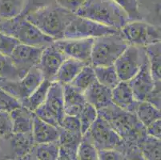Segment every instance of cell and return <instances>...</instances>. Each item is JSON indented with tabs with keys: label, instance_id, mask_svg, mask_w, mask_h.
Returning a JSON list of instances; mask_svg holds the SVG:
<instances>
[{
	"label": "cell",
	"instance_id": "cell-29",
	"mask_svg": "<svg viewBox=\"0 0 161 160\" xmlns=\"http://www.w3.org/2000/svg\"><path fill=\"white\" fill-rule=\"evenodd\" d=\"M10 56L0 53V80L15 81L24 76Z\"/></svg>",
	"mask_w": 161,
	"mask_h": 160
},
{
	"label": "cell",
	"instance_id": "cell-37",
	"mask_svg": "<svg viewBox=\"0 0 161 160\" xmlns=\"http://www.w3.org/2000/svg\"><path fill=\"white\" fill-rule=\"evenodd\" d=\"M12 134V119L10 113L0 111V139H8Z\"/></svg>",
	"mask_w": 161,
	"mask_h": 160
},
{
	"label": "cell",
	"instance_id": "cell-47",
	"mask_svg": "<svg viewBox=\"0 0 161 160\" xmlns=\"http://www.w3.org/2000/svg\"><path fill=\"white\" fill-rule=\"evenodd\" d=\"M21 160H38V159L36 158V156H35V155L33 154V152H31L30 154H28L27 155H26L24 158H22Z\"/></svg>",
	"mask_w": 161,
	"mask_h": 160
},
{
	"label": "cell",
	"instance_id": "cell-13",
	"mask_svg": "<svg viewBox=\"0 0 161 160\" xmlns=\"http://www.w3.org/2000/svg\"><path fill=\"white\" fill-rule=\"evenodd\" d=\"M43 50V47H36L19 43L10 57L16 67L21 70L23 74H26L30 69L39 64Z\"/></svg>",
	"mask_w": 161,
	"mask_h": 160
},
{
	"label": "cell",
	"instance_id": "cell-39",
	"mask_svg": "<svg viewBox=\"0 0 161 160\" xmlns=\"http://www.w3.org/2000/svg\"><path fill=\"white\" fill-rule=\"evenodd\" d=\"M55 3V0H26L24 9L21 15L25 16L29 13L38 11L39 9L44 8Z\"/></svg>",
	"mask_w": 161,
	"mask_h": 160
},
{
	"label": "cell",
	"instance_id": "cell-8",
	"mask_svg": "<svg viewBox=\"0 0 161 160\" xmlns=\"http://www.w3.org/2000/svg\"><path fill=\"white\" fill-rule=\"evenodd\" d=\"M146 58L145 47L129 44L113 64L120 81L131 80L138 73Z\"/></svg>",
	"mask_w": 161,
	"mask_h": 160
},
{
	"label": "cell",
	"instance_id": "cell-12",
	"mask_svg": "<svg viewBox=\"0 0 161 160\" xmlns=\"http://www.w3.org/2000/svg\"><path fill=\"white\" fill-rule=\"evenodd\" d=\"M67 58L64 53L58 49L55 42L43 48L37 67L39 69L43 79L50 82H55L58 69Z\"/></svg>",
	"mask_w": 161,
	"mask_h": 160
},
{
	"label": "cell",
	"instance_id": "cell-31",
	"mask_svg": "<svg viewBox=\"0 0 161 160\" xmlns=\"http://www.w3.org/2000/svg\"><path fill=\"white\" fill-rule=\"evenodd\" d=\"M96 80L94 67L92 64H88L83 67L77 76L70 84L74 86L79 91L84 93L87 88L93 84Z\"/></svg>",
	"mask_w": 161,
	"mask_h": 160
},
{
	"label": "cell",
	"instance_id": "cell-4",
	"mask_svg": "<svg viewBox=\"0 0 161 160\" xmlns=\"http://www.w3.org/2000/svg\"><path fill=\"white\" fill-rule=\"evenodd\" d=\"M0 31L16 39L19 43L36 47L44 48L55 42L21 14L0 21Z\"/></svg>",
	"mask_w": 161,
	"mask_h": 160
},
{
	"label": "cell",
	"instance_id": "cell-32",
	"mask_svg": "<svg viewBox=\"0 0 161 160\" xmlns=\"http://www.w3.org/2000/svg\"><path fill=\"white\" fill-rule=\"evenodd\" d=\"M38 160H56L59 152L58 141L36 144L32 151Z\"/></svg>",
	"mask_w": 161,
	"mask_h": 160
},
{
	"label": "cell",
	"instance_id": "cell-1",
	"mask_svg": "<svg viewBox=\"0 0 161 160\" xmlns=\"http://www.w3.org/2000/svg\"><path fill=\"white\" fill-rule=\"evenodd\" d=\"M98 114L112 126L124 142V147L137 146L147 135L146 128L142 125L134 113L119 108L113 103L98 111Z\"/></svg>",
	"mask_w": 161,
	"mask_h": 160
},
{
	"label": "cell",
	"instance_id": "cell-16",
	"mask_svg": "<svg viewBox=\"0 0 161 160\" xmlns=\"http://www.w3.org/2000/svg\"><path fill=\"white\" fill-rule=\"evenodd\" d=\"M64 113L71 116H80L87 101L83 93L79 91L71 84L63 86Z\"/></svg>",
	"mask_w": 161,
	"mask_h": 160
},
{
	"label": "cell",
	"instance_id": "cell-6",
	"mask_svg": "<svg viewBox=\"0 0 161 160\" xmlns=\"http://www.w3.org/2000/svg\"><path fill=\"white\" fill-rule=\"evenodd\" d=\"M98 151L116 149L124 152V142L108 121L99 116L83 135Z\"/></svg>",
	"mask_w": 161,
	"mask_h": 160
},
{
	"label": "cell",
	"instance_id": "cell-27",
	"mask_svg": "<svg viewBox=\"0 0 161 160\" xmlns=\"http://www.w3.org/2000/svg\"><path fill=\"white\" fill-rule=\"evenodd\" d=\"M160 47V42H159L154 44H151L145 47L151 74H152L155 83L161 82Z\"/></svg>",
	"mask_w": 161,
	"mask_h": 160
},
{
	"label": "cell",
	"instance_id": "cell-14",
	"mask_svg": "<svg viewBox=\"0 0 161 160\" xmlns=\"http://www.w3.org/2000/svg\"><path fill=\"white\" fill-rule=\"evenodd\" d=\"M128 84L137 102L145 101L155 85V82L151 74L147 57L143 62L138 73L128 81Z\"/></svg>",
	"mask_w": 161,
	"mask_h": 160
},
{
	"label": "cell",
	"instance_id": "cell-2",
	"mask_svg": "<svg viewBox=\"0 0 161 160\" xmlns=\"http://www.w3.org/2000/svg\"><path fill=\"white\" fill-rule=\"evenodd\" d=\"M76 14L55 3L26 14V19L55 41L64 39L67 26Z\"/></svg>",
	"mask_w": 161,
	"mask_h": 160
},
{
	"label": "cell",
	"instance_id": "cell-43",
	"mask_svg": "<svg viewBox=\"0 0 161 160\" xmlns=\"http://www.w3.org/2000/svg\"><path fill=\"white\" fill-rule=\"evenodd\" d=\"M160 89H161V82L159 83H155L154 87L152 91L149 93L147 97L146 98V102H149L150 104L156 107L158 109H160L161 106V96H160Z\"/></svg>",
	"mask_w": 161,
	"mask_h": 160
},
{
	"label": "cell",
	"instance_id": "cell-7",
	"mask_svg": "<svg viewBox=\"0 0 161 160\" xmlns=\"http://www.w3.org/2000/svg\"><path fill=\"white\" fill-rule=\"evenodd\" d=\"M119 31L128 44L141 47H146L151 44L160 42L161 39L159 26L143 20L128 22Z\"/></svg>",
	"mask_w": 161,
	"mask_h": 160
},
{
	"label": "cell",
	"instance_id": "cell-22",
	"mask_svg": "<svg viewBox=\"0 0 161 160\" xmlns=\"http://www.w3.org/2000/svg\"><path fill=\"white\" fill-rule=\"evenodd\" d=\"M86 65L88 64L73 58H67L58 69L55 81L58 82L63 86L70 84L83 69V67Z\"/></svg>",
	"mask_w": 161,
	"mask_h": 160
},
{
	"label": "cell",
	"instance_id": "cell-20",
	"mask_svg": "<svg viewBox=\"0 0 161 160\" xmlns=\"http://www.w3.org/2000/svg\"><path fill=\"white\" fill-rule=\"evenodd\" d=\"M6 140L9 141L11 149L14 156L13 159L14 160H21L26 155L30 154L36 145L34 141L32 133H13L12 135Z\"/></svg>",
	"mask_w": 161,
	"mask_h": 160
},
{
	"label": "cell",
	"instance_id": "cell-35",
	"mask_svg": "<svg viewBox=\"0 0 161 160\" xmlns=\"http://www.w3.org/2000/svg\"><path fill=\"white\" fill-rule=\"evenodd\" d=\"M77 160H99L98 150L85 136H83V140L79 146Z\"/></svg>",
	"mask_w": 161,
	"mask_h": 160
},
{
	"label": "cell",
	"instance_id": "cell-30",
	"mask_svg": "<svg viewBox=\"0 0 161 160\" xmlns=\"http://www.w3.org/2000/svg\"><path fill=\"white\" fill-rule=\"evenodd\" d=\"M26 0H0V21L22 14Z\"/></svg>",
	"mask_w": 161,
	"mask_h": 160
},
{
	"label": "cell",
	"instance_id": "cell-33",
	"mask_svg": "<svg viewBox=\"0 0 161 160\" xmlns=\"http://www.w3.org/2000/svg\"><path fill=\"white\" fill-rule=\"evenodd\" d=\"M97 117L98 111L96 109V108L89 104L88 102H86L79 116L80 124H81V133L83 135L89 130Z\"/></svg>",
	"mask_w": 161,
	"mask_h": 160
},
{
	"label": "cell",
	"instance_id": "cell-19",
	"mask_svg": "<svg viewBox=\"0 0 161 160\" xmlns=\"http://www.w3.org/2000/svg\"><path fill=\"white\" fill-rule=\"evenodd\" d=\"M32 136L36 144H42L58 141L59 127L52 126L41 120L34 114Z\"/></svg>",
	"mask_w": 161,
	"mask_h": 160
},
{
	"label": "cell",
	"instance_id": "cell-38",
	"mask_svg": "<svg viewBox=\"0 0 161 160\" xmlns=\"http://www.w3.org/2000/svg\"><path fill=\"white\" fill-rule=\"evenodd\" d=\"M19 43V41L10 35H5L0 31V53L11 56L15 47Z\"/></svg>",
	"mask_w": 161,
	"mask_h": 160
},
{
	"label": "cell",
	"instance_id": "cell-36",
	"mask_svg": "<svg viewBox=\"0 0 161 160\" xmlns=\"http://www.w3.org/2000/svg\"><path fill=\"white\" fill-rule=\"evenodd\" d=\"M22 104L14 97L7 93L2 87H0V111L11 113L14 110L21 107Z\"/></svg>",
	"mask_w": 161,
	"mask_h": 160
},
{
	"label": "cell",
	"instance_id": "cell-25",
	"mask_svg": "<svg viewBox=\"0 0 161 160\" xmlns=\"http://www.w3.org/2000/svg\"><path fill=\"white\" fill-rule=\"evenodd\" d=\"M135 114L145 128L151 123L161 119L160 109H158L146 101L138 102Z\"/></svg>",
	"mask_w": 161,
	"mask_h": 160
},
{
	"label": "cell",
	"instance_id": "cell-45",
	"mask_svg": "<svg viewBox=\"0 0 161 160\" xmlns=\"http://www.w3.org/2000/svg\"><path fill=\"white\" fill-rule=\"evenodd\" d=\"M161 120L158 119L146 127V134L151 137L160 139L161 138Z\"/></svg>",
	"mask_w": 161,
	"mask_h": 160
},
{
	"label": "cell",
	"instance_id": "cell-26",
	"mask_svg": "<svg viewBox=\"0 0 161 160\" xmlns=\"http://www.w3.org/2000/svg\"><path fill=\"white\" fill-rule=\"evenodd\" d=\"M137 146L146 160H161L160 139L146 135Z\"/></svg>",
	"mask_w": 161,
	"mask_h": 160
},
{
	"label": "cell",
	"instance_id": "cell-40",
	"mask_svg": "<svg viewBox=\"0 0 161 160\" xmlns=\"http://www.w3.org/2000/svg\"><path fill=\"white\" fill-rule=\"evenodd\" d=\"M89 0H55V3L67 11L76 14Z\"/></svg>",
	"mask_w": 161,
	"mask_h": 160
},
{
	"label": "cell",
	"instance_id": "cell-41",
	"mask_svg": "<svg viewBox=\"0 0 161 160\" xmlns=\"http://www.w3.org/2000/svg\"><path fill=\"white\" fill-rule=\"evenodd\" d=\"M59 127L69 131L81 132V124H80V119L76 116L65 114Z\"/></svg>",
	"mask_w": 161,
	"mask_h": 160
},
{
	"label": "cell",
	"instance_id": "cell-23",
	"mask_svg": "<svg viewBox=\"0 0 161 160\" xmlns=\"http://www.w3.org/2000/svg\"><path fill=\"white\" fill-rule=\"evenodd\" d=\"M83 136L81 132L69 131L59 127V135L58 139L59 147L77 157V152L83 140Z\"/></svg>",
	"mask_w": 161,
	"mask_h": 160
},
{
	"label": "cell",
	"instance_id": "cell-48",
	"mask_svg": "<svg viewBox=\"0 0 161 160\" xmlns=\"http://www.w3.org/2000/svg\"><path fill=\"white\" fill-rule=\"evenodd\" d=\"M5 160H14V159H12V158H7V159Z\"/></svg>",
	"mask_w": 161,
	"mask_h": 160
},
{
	"label": "cell",
	"instance_id": "cell-34",
	"mask_svg": "<svg viewBox=\"0 0 161 160\" xmlns=\"http://www.w3.org/2000/svg\"><path fill=\"white\" fill-rule=\"evenodd\" d=\"M128 14L131 21H140L143 19L140 11V0H113Z\"/></svg>",
	"mask_w": 161,
	"mask_h": 160
},
{
	"label": "cell",
	"instance_id": "cell-3",
	"mask_svg": "<svg viewBox=\"0 0 161 160\" xmlns=\"http://www.w3.org/2000/svg\"><path fill=\"white\" fill-rule=\"evenodd\" d=\"M75 14L118 30L130 22L128 14L113 0H89Z\"/></svg>",
	"mask_w": 161,
	"mask_h": 160
},
{
	"label": "cell",
	"instance_id": "cell-46",
	"mask_svg": "<svg viewBox=\"0 0 161 160\" xmlns=\"http://www.w3.org/2000/svg\"><path fill=\"white\" fill-rule=\"evenodd\" d=\"M56 160H77V157L74 156L63 148L59 147V152Z\"/></svg>",
	"mask_w": 161,
	"mask_h": 160
},
{
	"label": "cell",
	"instance_id": "cell-11",
	"mask_svg": "<svg viewBox=\"0 0 161 160\" xmlns=\"http://www.w3.org/2000/svg\"><path fill=\"white\" fill-rule=\"evenodd\" d=\"M94 39L92 38L60 39L55 41V44L67 58L78 60L86 64H91V55Z\"/></svg>",
	"mask_w": 161,
	"mask_h": 160
},
{
	"label": "cell",
	"instance_id": "cell-5",
	"mask_svg": "<svg viewBox=\"0 0 161 160\" xmlns=\"http://www.w3.org/2000/svg\"><path fill=\"white\" fill-rule=\"evenodd\" d=\"M129 45L119 30L94 39L91 55V64L93 67L111 66Z\"/></svg>",
	"mask_w": 161,
	"mask_h": 160
},
{
	"label": "cell",
	"instance_id": "cell-21",
	"mask_svg": "<svg viewBox=\"0 0 161 160\" xmlns=\"http://www.w3.org/2000/svg\"><path fill=\"white\" fill-rule=\"evenodd\" d=\"M12 119L13 133L29 134L32 132L34 113L21 106L10 113Z\"/></svg>",
	"mask_w": 161,
	"mask_h": 160
},
{
	"label": "cell",
	"instance_id": "cell-9",
	"mask_svg": "<svg viewBox=\"0 0 161 160\" xmlns=\"http://www.w3.org/2000/svg\"><path fill=\"white\" fill-rule=\"evenodd\" d=\"M118 30L96 23L94 21L75 15L67 26L63 39H96L107 35L118 32Z\"/></svg>",
	"mask_w": 161,
	"mask_h": 160
},
{
	"label": "cell",
	"instance_id": "cell-15",
	"mask_svg": "<svg viewBox=\"0 0 161 160\" xmlns=\"http://www.w3.org/2000/svg\"><path fill=\"white\" fill-rule=\"evenodd\" d=\"M112 103L119 108L134 114L138 103L127 81H120L112 89Z\"/></svg>",
	"mask_w": 161,
	"mask_h": 160
},
{
	"label": "cell",
	"instance_id": "cell-18",
	"mask_svg": "<svg viewBox=\"0 0 161 160\" xmlns=\"http://www.w3.org/2000/svg\"><path fill=\"white\" fill-rule=\"evenodd\" d=\"M83 95L87 102L96 108L97 111L112 103V90L100 84L97 80L87 88Z\"/></svg>",
	"mask_w": 161,
	"mask_h": 160
},
{
	"label": "cell",
	"instance_id": "cell-44",
	"mask_svg": "<svg viewBox=\"0 0 161 160\" xmlns=\"http://www.w3.org/2000/svg\"><path fill=\"white\" fill-rule=\"evenodd\" d=\"M126 160H146L137 146H125L124 150Z\"/></svg>",
	"mask_w": 161,
	"mask_h": 160
},
{
	"label": "cell",
	"instance_id": "cell-24",
	"mask_svg": "<svg viewBox=\"0 0 161 160\" xmlns=\"http://www.w3.org/2000/svg\"><path fill=\"white\" fill-rule=\"evenodd\" d=\"M51 83L52 82L43 79V82L31 94L30 96L21 102L22 106L31 112H35L37 108L44 103Z\"/></svg>",
	"mask_w": 161,
	"mask_h": 160
},
{
	"label": "cell",
	"instance_id": "cell-42",
	"mask_svg": "<svg viewBox=\"0 0 161 160\" xmlns=\"http://www.w3.org/2000/svg\"><path fill=\"white\" fill-rule=\"evenodd\" d=\"M99 160H126L124 152L119 150H103L98 151Z\"/></svg>",
	"mask_w": 161,
	"mask_h": 160
},
{
	"label": "cell",
	"instance_id": "cell-17",
	"mask_svg": "<svg viewBox=\"0 0 161 160\" xmlns=\"http://www.w3.org/2000/svg\"><path fill=\"white\" fill-rule=\"evenodd\" d=\"M43 105L48 111H51L56 117L59 123V127H60L61 122L65 115L63 85L56 81L52 82L51 83L47 95L46 100Z\"/></svg>",
	"mask_w": 161,
	"mask_h": 160
},
{
	"label": "cell",
	"instance_id": "cell-28",
	"mask_svg": "<svg viewBox=\"0 0 161 160\" xmlns=\"http://www.w3.org/2000/svg\"><path fill=\"white\" fill-rule=\"evenodd\" d=\"M94 67L96 80L100 84L112 90L119 83L120 79L117 74L114 65L99 66Z\"/></svg>",
	"mask_w": 161,
	"mask_h": 160
},
{
	"label": "cell",
	"instance_id": "cell-10",
	"mask_svg": "<svg viewBox=\"0 0 161 160\" xmlns=\"http://www.w3.org/2000/svg\"><path fill=\"white\" fill-rule=\"evenodd\" d=\"M43 79V74L36 66L30 69L19 80H0V87L22 102L30 96Z\"/></svg>",
	"mask_w": 161,
	"mask_h": 160
}]
</instances>
